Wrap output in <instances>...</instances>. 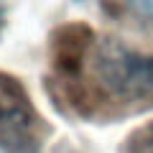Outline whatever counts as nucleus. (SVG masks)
I'll return each instance as SVG.
<instances>
[{"mask_svg": "<svg viewBox=\"0 0 153 153\" xmlns=\"http://www.w3.org/2000/svg\"><path fill=\"white\" fill-rule=\"evenodd\" d=\"M125 151L128 153H153V123H148L146 128L133 133L128 146H125Z\"/></svg>", "mask_w": 153, "mask_h": 153, "instance_id": "nucleus-3", "label": "nucleus"}, {"mask_svg": "<svg viewBox=\"0 0 153 153\" xmlns=\"http://www.w3.org/2000/svg\"><path fill=\"white\" fill-rule=\"evenodd\" d=\"M36 110L23 84L10 74H0V146L18 148L31 138Z\"/></svg>", "mask_w": 153, "mask_h": 153, "instance_id": "nucleus-2", "label": "nucleus"}, {"mask_svg": "<svg viewBox=\"0 0 153 153\" xmlns=\"http://www.w3.org/2000/svg\"><path fill=\"white\" fill-rule=\"evenodd\" d=\"M128 5L143 18H153V0H128Z\"/></svg>", "mask_w": 153, "mask_h": 153, "instance_id": "nucleus-4", "label": "nucleus"}, {"mask_svg": "<svg viewBox=\"0 0 153 153\" xmlns=\"http://www.w3.org/2000/svg\"><path fill=\"white\" fill-rule=\"evenodd\" d=\"M100 82L123 100L153 97V56L130 51L117 41H102L94 56Z\"/></svg>", "mask_w": 153, "mask_h": 153, "instance_id": "nucleus-1", "label": "nucleus"}]
</instances>
